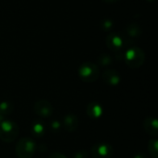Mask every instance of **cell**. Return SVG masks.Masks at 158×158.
Returning a JSON list of instances; mask_svg holds the SVG:
<instances>
[{
	"mask_svg": "<svg viewBox=\"0 0 158 158\" xmlns=\"http://www.w3.org/2000/svg\"><path fill=\"white\" fill-rule=\"evenodd\" d=\"M19 134V127L12 120H3L0 123V139L4 143H12Z\"/></svg>",
	"mask_w": 158,
	"mask_h": 158,
	"instance_id": "obj_1",
	"label": "cell"
},
{
	"mask_svg": "<svg viewBox=\"0 0 158 158\" xmlns=\"http://www.w3.org/2000/svg\"><path fill=\"white\" fill-rule=\"evenodd\" d=\"M35 150V142L29 137L21 138L16 145V155L19 158H32Z\"/></svg>",
	"mask_w": 158,
	"mask_h": 158,
	"instance_id": "obj_2",
	"label": "cell"
},
{
	"mask_svg": "<svg viewBox=\"0 0 158 158\" xmlns=\"http://www.w3.org/2000/svg\"><path fill=\"white\" fill-rule=\"evenodd\" d=\"M79 75L84 82H94L99 77L98 67L92 62H85L80 67Z\"/></svg>",
	"mask_w": 158,
	"mask_h": 158,
	"instance_id": "obj_3",
	"label": "cell"
},
{
	"mask_svg": "<svg viewBox=\"0 0 158 158\" xmlns=\"http://www.w3.org/2000/svg\"><path fill=\"white\" fill-rule=\"evenodd\" d=\"M125 61L131 68H139L144 61V54L139 48H131L126 52Z\"/></svg>",
	"mask_w": 158,
	"mask_h": 158,
	"instance_id": "obj_4",
	"label": "cell"
},
{
	"mask_svg": "<svg viewBox=\"0 0 158 158\" xmlns=\"http://www.w3.org/2000/svg\"><path fill=\"white\" fill-rule=\"evenodd\" d=\"M91 151L94 158H111L114 154L112 146L106 143H95L93 145Z\"/></svg>",
	"mask_w": 158,
	"mask_h": 158,
	"instance_id": "obj_5",
	"label": "cell"
},
{
	"mask_svg": "<svg viewBox=\"0 0 158 158\" xmlns=\"http://www.w3.org/2000/svg\"><path fill=\"white\" fill-rule=\"evenodd\" d=\"M33 109L36 115L40 116L41 118H49L50 116H52L54 112L52 104L48 100H45V99L38 100L35 103Z\"/></svg>",
	"mask_w": 158,
	"mask_h": 158,
	"instance_id": "obj_6",
	"label": "cell"
},
{
	"mask_svg": "<svg viewBox=\"0 0 158 158\" xmlns=\"http://www.w3.org/2000/svg\"><path fill=\"white\" fill-rule=\"evenodd\" d=\"M79 126V119L78 117L74 114H68L65 116L63 119V127L64 130L68 132H73L78 129Z\"/></svg>",
	"mask_w": 158,
	"mask_h": 158,
	"instance_id": "obj_7",
	"label": "cell"
},
{
	"mask_svg": "<svg viewBox=\"0 0 158 158\" xmlns=\"http://www.w3.org/2000/svg\"><path fill=\"white\" fill-rule=\"evenodd\" d=\"M143 129L145 132L151 136H157L158 122L157 119L153 117H149L143 121Z\"/></svg>",
	"mask_w": 158,
	"mask_h": 158,
	"instance_id": "obj_8",
	"label": "cell"
},
{
	"mask_svg": "<svg viewBox=\"0 0 158 158\" xmlns=\"http://www.w3.org/2000/svg\"><path fill=\"white\" fill-rule=\"evenodd\" d=\"M103 79L106 83H107L108 85H111V86H116L120 82V76L114 69H108V70L105 71V73L103 75Z\"/></svg>",
	"mask_w": 158,
	"mask_h": 158,
	"instance_id": "obj_9",
	"label": "cell"
},
{
	"mask_svg": "<svg viewBox=\"0 0 158 158\" xmlns=\"http://www.w3.org/2000/svg\"><path fill=\"white\" fill-rule=\"evenodd\" d=\"M86 113H87V115L91 118L96 119V118H99L102 116V114H103V107L99 104H97L95 102H93V103H90L87 106Z\"/></svg>",
	"mask_w": 158,
	"mask_h": 158,
	"instance_id": "obj_10",
	"label": "cell"
},
{
	"mask_svg": "<svg viewBox=\"0 0 158 158\" xmlns=\"http://www.w3.org/2000/svg\"><path fill=\"white\" fill-rule=\"evenodd\" d=\"M122 44H123V42L121 38H119L117 35H111L107 39V45L112 50H115V51L119 50L122 47Z\"/></svg>",
	"mask_w": 158,
	"mask_h": 158,
	"instance_id": "obj_11",
	"label": "cell"
},
{
	"mask_svg": "<svg viewBox=\"0 0 158 158\" xmlns=\"http://www.w3.org/2000/svg\"><path fill=\"white\" fill-rule=\"evenodd\" d=\"M158 141L156 139H151L148 143V150L153 158H158Z\"/></svg>",
	"mask_w": 158,
	"mask_h": 158,
	"instance_id": "obj_12",
	"label": "cell"
},
{
	"mask_svg": "<svg viewBox=\"0 0 158 158\" xmlns=\"http://www.w3.org/2000/svg\"><path fill=\"white\" fill-rule=\"evenodd\" d=\"M31 133L35 137H42L44 133V127L42 123L36 122L31 127Z\"/></svg>",
	"mask_w": 158,
	"mask_h": 158,
	"instance_id": "obj_13",
	"label": "cell"
},
{
	"mask_svg": "<svg viewBox=\"0 0 158 158\" xmlns=\"http://www.w3.org/2000/svg\"><path fill=\"white\" fill-rule=\"evenodd\" d=\"M13 108H14V106H13V105L10 102L5 101V102L0 103V112L4 116L11 114L12 111H13Z\"/></svg>",
	"mask_w": 158,
	"mask_h": 158,
	"instance_id": "obj_14",
	"label": "cell"
},
{
	"mask_svg": "<svg viewBox=\"0 0 158 158\" xmlns=\"http://www.w3.org/2000/svg\"><path fill=\"white\" fill-rule=\"evenodd\" d=\"M60 127H61V123L58 121V120H53L51 121L50 123V129L51 131H57L60 130Z\"/></svg>",
	"mask_w": 158,
	"mask_h": 158,
	"instance_id": "obj_15",
	"label": "cell"
},
{
	"mask_svg": "<svg viewBox=\"0 0 158 158\" xmlns=\"http://www.w3.org/2000/svg\"><path fill=\"white\" fill-rule=\"evenodd\" d=\"M73 158H88V153L86 150H81L74 154Z\"/></svg>",
	"mask_w": 158,
	"mask_h": 158,
	"instance_id": "obj_16",
	"label": "cell"
},
{
	"mask_svg": "<svg viewBox=\"0 0 158 158\" xmlns=\"http://www.w3.org/2000/svg\"><path fill=\"white\" fill-rule=\"evenodd\" d=\"M99 61H100V63L103 65V66H106V65H108V64H110V57L108 56H101L100 58H99Z\"/></svg>",
	"mask_w": 158,
	"mask_h": 158,
	"instance_id": "obj_17",
	"label": "cell"
},
{
	"mask_svg": "<svg viewBox=\"0 0 158 158\" xmlns=\"http://www.w3.org/2000/svg\"><path fill=\"white\" fill-rule=\"evenodd\" d=\"M49 158H67L63 154L61 153H58V152H56V153H52L50 155Z\"/></svg>",
	"mask_w": 158,
	"mask_h": 158,
	"instance_id": "obj_18",
	"label": "cell"
},
{
	"mask_svg": "<svg viewBox=\"0 0 158 158\" xmlns=\"http://www.w3.org/2000/svg\"><path fill=\"white\" fill-rule=\"evenodd\" d=\"M134 158H147V156L144 155V154H142V153H140V154H137Z\"/></svg>",
	"mask_w": 158,
	"mask_h": 158,
	"instance_id": "obj_19",
	"label": "cell"
},
{
	"mask_svg": "<svg viewBox=\"0 0 158 158\" xmlns=\"http://www.w3.org/2000/svg\"><path fill=\"white\" fill-rule=\"evenodd\" d=\"M4 118H5V116H4V115H3V114L0 112V123H1V122L4 120Z\"/></svg>",
	"mask_w": 158,
	"mask_h": 158,
	"instance_id": "obj_20",
	"label": "cell"
},
{
	"mask_svg": "<svg viewBox=\"0 0 158 158\" xmlns=\"http://www.w3.org/2000/svg\"><path fill=\"white\" fill-rule=\"evenodd\" d=\"M106 1H111L112 2V1H115V0H106Z\"/></svg>",
	"mask_w": 158,
	"mask_h": 158,
	"instance_id": "obj_21",
	"label": "cell"
}]
</instances>
